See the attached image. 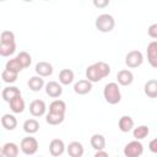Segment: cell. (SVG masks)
Masks as SVG:
<instances>
[{
  "label": "cell",
  "instance_id": "6",
  "mask_svg": "<svg viewBox=\"0 0 157 157\" xmlns=\"http://www.w3.org/2000/svg\"><path fill=\"white\" fill-rule=\"evenodd\" d=\"M144 63V55L140 50H130L125 56V64L130 69L139 67Z\"/></svg>",
  "mask_w": 157,
  "mask_h": 157
},
{
  "label": "cell",
  "instance_id": "33",
  "mask_svg": "<svg viewBox=\"0 0 157 157\" xmlns=\"http://www.w3.org/2000/svg\"><path fill=\"white\" fill-rule=\"evenodd\" d=\"M93 6L97 9H104L110 4V0H92Z\"/></svg>",
  "mask_w": 157,
  "mask_h": 157
},
{
  "label": "cell",
  "instance_id": "21",
  "mask_svg": "<svg viewBox=\"0 0 157 157\" xmlns=\"http://www.w3.org/2000/svg\"><path fill=\"white\" fill-rule=\"evenodd\" d=\"M9 104H10V109L15 114H20V113H22L25 110V101H23V98L21 96H17V97L12 98L9 102Z\"/></svg>",
  "mask_w": 157,
  "mask_h": 157
},
{
  "label": "cell",
  "instance_id": "16",
  "mask_svg": "<svg viewBox=\"0 0 157 157\" xmlns=\"http://www.w3.org/2000/svg\"><path fill=\"white\" fill-rule=\"evenodd\" d=\"M118 126L121 132H129L134 129V119L130 115H123L118 121Z\"/></svg>",
  "mask_w": 157,
  "mask_h": 157
},
{
  "label": "cell",
  "instance_id": "1",
  "mask_svg": "<svg viewBox=\"0 0 157 157\" xmlns=\"http://www.w3.org/2000/svg\"><path fill=\"white\" fill-rule=\"evenodd\" d=\"M110 74V66L104 61L94 63L86 69V78L91 82H98Z\"/></svg>",
  "mask_w": 157,
  "mask_h": 157
},
{
  "label": "cell",
  "instance_id": "8",
  "mask_svg": "<svg viewBox=\"0 0 157 157\" xmlns=\"http://www.w3.org/2000/svg\"><path fill=\"white\" fill-rule=\"evenodd\" d=\"M45 93L52 98H58L63 94V87L61 83L56 81H49L45 83Z\"/></svg>",
  "mask_w": 157,
  "mask_h": 157
},
{
  "label": "cell",
  "instance_id": "2",
  "mask_svg": "<svg viewBox=\"0 0 157 157\" xmlns=\"http://www.w3.org/2000/svg\"><path fill=\"white\" fill-rule=\"evenodd\" d=\"M103 97L109 104H118L121 101V92L117 82H109L104 86Z\"/></svg>",
  "mask_w": 157,
  "mask_h": 157
},
{
  "label": "cell",
  "instance_id": "7",
  "mask_svg": "<svg viewBox=\"0 0 157 157\" xmlns=\"http://www.w3.org/2000/svg\"><path fill=\"white\" fill-rule=\"evenodd\" d=\"M45 110H47V104L43 99H34L29 104V113L36 118L44 115Z\"/></svg>",
  "mask_w": 157,
  "mask_h": 157
},
{
  "label": "cell",
  "instance_id": "10",
  "mask_svg": "<svg viewBox=\"0 0 157 157\" xmlns=\"http://www.w3.org/2000/svg\"><path fill=\"white\" fill-rule=\"evenodd\" d=\"M65 151V144L61 139H53L49 144V152L52 156L58 157L61 156Z\"/></svg>",
  "mask_w": 157,
  "mask_h": 157
},
{
  "label": "cell",
  "instance_id": "31",
  "mask_svg": "<svg viewBox=\"0 0 157 157\" xmlns=\"http://www.w3.org/2000/svg\"><path fill=\"white\" fill-rule=\"evenodd\" d=\"M0 43L2 44L15 43V33L11 31H2L0 34Z\"/></svg>",
  "mask_w": 157,
  "mask_h": 157
},
{
  "label": "cell",
  "instance_id": "24",
  "mask_svg": "<svg viewBox=\"0 0 157 157\" xmlns=\"http://www.w3.org/2000/svg\"><path fill=\"white\" fill-rule=\"evenodd\" d=\"M91 146L98 151V150H104L105 148V137L102 134H94L91 137Z\"/></svg>",
  "mask_w": 157,
  "mask_h": 157
},
{
  "label": "cell",
  "instance_id": "38",
  "mask_svg": "<svg viewBox=\"0 0 157 157\" xmlns=\"http://www.w3.org/2000/svg\"><path fill=\"white\" fill-rule=\"evenodd\" d=\"M0 1H5V0H0Z\"/></svg>",
  "mask_w": 157,
  "mask_h": 157
},
{
  "label": "cell",
  "instance_id": "30",
  "mask_svg": "<svg viewBox=\"0 0 157 157\" xmlns=\"http://www.w3.org/2000/svg\"><path fill=\"white\" fill-rule=\"evenodd\" d=\"M5 69L12 70V71H16V72H20V71L23 69V66H22V64L20 63V60L17 59V56H16V58H13V59H10V60L6 63Z\"/></svg>",
  "mask_w": 157,
  "mask_h": 157
},
{
  "label": "cell",
  "instance_id": "20",
  "mask_svg": "<svg viewBox=\"0 0 157 157\" xmlns=\"http://www.w3.org/2000/svg\"><path fill=\"white\" fill-rule=\"evenodd\" d=\"M27 85H28L29 90L33 91V92H38V91H40V90L45 86L43 77L39 76V75H38V76H32V77L28 80Z\"/></svg>",
  "mask_w": 157,
  "mask_h": 157
},
{
  "label": "cell",
  "instance_id": "15",
  "mask_svg": "<svg viewBox=\"0 0 157 157\" xmlns=\"http://www.w3.org/2000/svg\"><path fill=\"white\" fill-rule=\"evenodd\" d=\"M20 152V147L15 142H6L1 147V155L4 157H16Z\"/></svg>",
  "mask_w": 157,
  "mask_h": 157
},
{
  "label": "cell",
  "instance_id": "37",
  "mask_svg": "<svg viewBox=\"0 0 157 157\" xmlns=\"http://www.w3.org/2000/svg\"><path fill=\"white\" fill-rule=\"evenodd\" d=\"M23 1H26V2H31V1H33V0H23Z\"/></svg>",
  "mask_w": 157,
  "mask_h": 157
},
{
  "label": "cell",
  "instance_id": "36",
  "mask_svg": "<svg viewBox=\"0 0 157 157\" xmlns=\"http://www.w3.org/2000/svg\"><path fill=\"white\" fill-rule=\"evenodd\" d=\"M94 157H108V152L104 150H98V151H96Z\"/></svg>",
  "mask_w": 157,
  "mask_h": 157
},
{
  "label": "cell",
  "instance_id": "39",
  "mask_svg": "<svg viewBox=\"0 0 157 157\" xmlns=\"http://www.w3.org/2000/svg\"><path fill=\"white\" fill-rule=\"evenodd\" d=\"M45 1H49V0H45Z\"/></svg>",
  "mask_w": 157,
  "mask_h": 157
},
{
  "label": "cell",
  "instance_id": "35",
  "mask_svg": "<svg viewBox=\"0 0 157 157\" xmlns=\"http://www.w3.org/2000/svg\"><path fill=\"white\" fill-rule=\"evenodd\" d=\"M148 148H150V151H151L152 153H156V155H157V137H155V139H152V140L150 141Z\"/></svg>",
  "mask_w": 157,
  "mask_h": 157
},
{
  "label": "cell",
  "instance_id": "14",
  "mask_svg": "<svg viewBox=\"0 0 157 157\" xmlns=\"http://www.w3.org/2000/svg\"><path fill=\"white\" fill-rule=\"evenodd\" d=\"M66 151H67L69 156H71V157H81L83 155V152H85V148H83V145L81 142L72 141L66 147Z\"/></svg>",
  "mask_w": 157,
  "mask_h": 157
},
{
  "label": "cell",
  "instance_id": "9",
  "mask_svg": "<svg viewBox=\"0 0 157 157\" xmlns=\"http://www.w3.org/2000/svg\"><path fill=\"white\" fill-rule=\"evenodd\" d=\"M92 83H93V82H91V81L87 80V78L78 80V81L74 85V92L77 93V94H81V96L87 94V93L91 92V90H92Z\"/></svg>",
  "mask_w": 157,
  "mask_h": 157
},
{
  "label": "cell",
  "instance_id": "18",
  "mask_svg": "<svg viewBox=\"0 0 157 157\" xmlns=\"http://www.w3.org/2000/svg\"><path fill=\"white\" fill-rule=\"evenodd\" d=\"M74 78H75V74L70 69H63L59 72V82L61 85H64V86H67V85L72 83Z\"/></svg>",
  "mask_w": 157,
  "mask_h": 157
},
{
  "label": "cell",
  "instance_id": "17",
  "mask_svg": "<svg viewBox=\"0 0 157 157\" xmlns=\"http://www.w3.org/2000/svg\"><path fill=\"white\" fill-rule=\"evenodd\" d=\"M1 96H2V99L9 103L12 98H15V97H17V96H21V91H20V88L16 87V86H7V87H5V88L2 90Z\"/></svg>",
  "mask_w": 157,
  "mask_h": 157
},
{
  "label": "cell",
  "instance_id": "26",
  "mask_svg": "<svg viewBox=\"0 0 157 157\" xmlns=\"http://www.w3.org/2000/svg\"><path fill=\"white\" fill-rule=\"evenodd\" d=\"M49 112H55V113H61L65 114L66 112V103L61 99H54L49 104Z\"/></svg>",
  "mask_w": 157,
  "mask_h": 157
},
{
  "label": "cell",
  "instance_id": "34",
  "mask_svg": "<svg viewBox=\"0 0 157 157\" xmlns=\"http://www.w3.org/2000/svg\"><path fill=\"white\" fill-rule=\"evenodd\" d=\"M147 34H148L151 38L157 39V23L150 25V27L147 28Z\"/></svg>",
  "mask_w": 157,
  "mask_h": 157
},
{
  "label": "cell",
  "instance_id": "23",
  "mask_svg": "<svg viewBox=\"0 0 157 157\" xmlns=\"http://www.w3.org/2000/svg\"><path fill=\"white\" fill-rule=\"evenodd\" d=\"M23 131L27 132L28 135H33L39 130V123L37 119H27L23 123Z\"/></svg>",
  "mask_w": 157,
  "mask_h": 157
},
{
  "label": "cell",
  "instance_id": "27",
  "mask_svg": "<svg viewBox=\"0 0 157 157\" xmlns=\"http://www.w3.org/2000/svg\"><path fill=\"white\" fill-rule=\"evenodd\" d=\"M150 134V129L147 125H139L137 128L132 129V136L136 140H142Z\"/></svg>",
  "mask_w": 157,
  "mask_h": 157
},
{
  "label": "cell",
  "instance_id": "29",
  "mask_svg": "<svg viewBox=\"0 0 157 157\" xmlns=\"http://www.w3.org/2000/svg\"><path fill=\"white\" fill-rule=\"evenodd\" d=\"M16 52V43L2 44L0 43V55L1 56H10Z\"/></svg>",
  "mask_w": 157,
  "mask_h": 157
},
{
  "label": "cell",
  "instance_id": "11",
  "mask_svg": "<svg viewBox=\"0 0 157 157\" xmlns=\"http://www.w3.org/2000/svg\"><path fill=\"white\" fill-rule=\"evenodd\" d=\"M117 80H118V83L121 86H130L134 82V74L128 69L120 70L117 74Z\"/></svg>",
  "mask_w": 157,
  "mask_h": 157
},
{
  "label": "cell",
  "instance_id": "19",
  "mask_svg": "<svg viewBox=\"0 0 157 157\" xmlns=\"http://www.w3.org/2000/svg\"><path fill=\"white\" fill-rule=\"evenodd\" d=\"M1 125L6 130H15L17 126V119L12 114H4L1 118Z\"/></svg>",
  "mask_w": 157,
  "mask_h": 157
},
{
  "label": "cell",
  "instance_id": "13",
  "mask_svg": "<svg viewBox=\"0 0 157 157\" xmlns=\"http://www.w3.org/2000/svg\"><path fill=\"white\" fill-rule=\"evenodd\" d=\"M36 72L37 75L42 76V77H48L53 74V65L48 61H39L36 65Z\"/></svg>",
  "mask_w": 157,
  "mask_h": 157
},
{
  "label": "cell",
  "instance_id": "32",
  "mask_svg": "<svg viewBox=\"0 0 157 157\" xmlns=\"http://www.w3.org/2000/svg\"><path fill=\"white\" fill-rule=\"evenodd\" d=\"M16 56H17V59L20 60V63L22 64L23 69H25V67H28V66L31 65V63H32V56H31L29 53H27V52H20Z\"/></svg>",
  "mask_w": 157,
  "mask_h": 157
},
{
  "label": "cell",
  "instance_id": "5",
  "mask_svg": "<svg viewBox=\"0 0 157 157\" xmlns=\"http://www.w3.org/2000/svg\"><path fill=\"white\" fill-rule=\"evenodd\" d=\"M144 153V146L140 142V140H134L130 141L129 144L125 145L124 147V155L126 157H139Z\"/></svg>",
  "mask_w": 157,
  "mask_h": 157
},
{
  "label": "cell",
  "instance_id": "25",
  "mask_svg": "<svg viewBox=\"0 0 157 157\" xmlns=\"http://www.w3.org/2000/svg\"><path fill=\"white\" fill-rule=\"evenodd\" d=\"M145 94L150 98H157V80H148L144 86Z\"/></svg>",
  "mask_w": 157,
  "mask_h": 157
},
{
  "label": "cell",
  "instance_id": "12",
  "mask_svg": "<svg viewBox=\"0 0 157 157\" xmlns=\"http://www.w3.org/2000/svg\"><path fill=\"white\" fill-rule=\"evenodd\" d=\"M147 60L150 65L157 69V40H152L147 45Z\"/></svg>",
  "mask_w": 157,
  "mask_h": 157
},
{
  "label": "cell",
  "instance_id": "4",
  "mask_svg": "<svg viewBox=\"0 0 157 157\" xmlns=\"http://www.w3.org/2000/svg\"><path fill=\"white\" fill-rule=\"evenodd\" d=\"M20 148L21 151L27 155V156H32L34 155L37 151H38V141L36 137L33 136H27V137H23L21 140V144H20Z\"/></svg>",
  "mask_w": 157,
  "mask_h": 157
},
{
  "label": "cell",
  "instance_id": "28",
  "mask_svg": "<svg viewBox=\"0 0 157 157\" xmlns=\"http://www.w3.org/2000/svg\"><path fill=\"white\" fill-rule=\"evenodd\" d=\"M17 76H18V72L12 71V70H7V69H5L1 72V78L6 83H13V82H16Z\"/></svg>",
  "mask_w": 157,
  "mask_h": 157
},
{
  "label": "cell",
  "instance_id": "3",
  "mask_svg": "<svg viewBox=\"0 0 157 157\" xmlns=\"http://www.w3.org/2000/svg\"><path fill=\"white\" fill-rule=\"evenodd\" d=\"M96 28L99 31V32H103V33H108L110 31H113V28L115 27V20L112 15L109 13H102L99 15L97 18H96Z\"/></svg>",
  "mask_w": 157,
  "mask_h": 157
},
{
  "label": "cell",
  "instance_id": "22",
  "mask_svg": "<svg viewBox=\"0 0 157 157\" xmlns=\"http://www.w3.org/2000/svg\"><path fill=\"white\" fill-rule=\"evenodd\" d=\"M64 119H65V114H61V113L49 112L45 115V121L49 125H59V124H61L64 121Z\"/></svg>",
  "mask_w": 157,
  "mask_h": 157
}]
</instances>
